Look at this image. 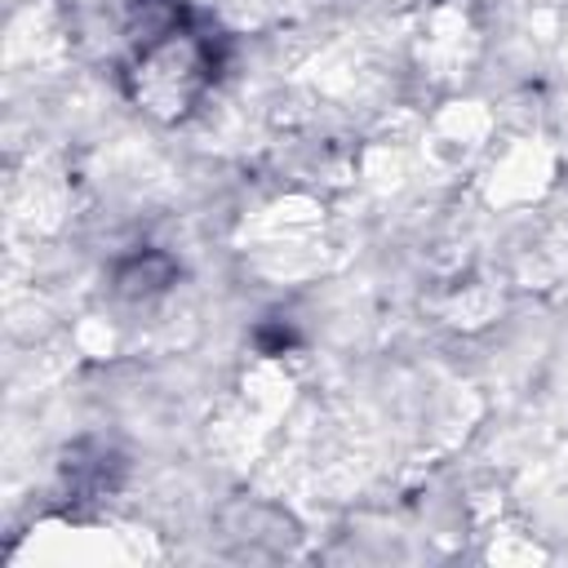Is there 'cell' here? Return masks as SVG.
<instances>
[{
  "label": "cell",
  "instance_id": "obj_1",
  "mask_svg": "<svg viewBox=\"0 0 568 568\" xmlns=\"http://www.w3.org/2000/svg\"><path fill=\"white\" fill-rule=\"evenodd\" d=\"M217 80V40L178 0H142L129 27V98L160 120H182Z\"/></svg>",
  "mask_w": 568,
  "mask_h": 568
}]
</instances>
